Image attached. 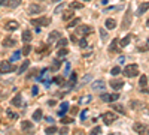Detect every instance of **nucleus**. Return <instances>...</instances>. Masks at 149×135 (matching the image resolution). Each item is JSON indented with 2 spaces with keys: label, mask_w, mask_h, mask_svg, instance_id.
I'll return each mask as SVG.
<instances>
[{
  "label": "nucleus",
  "mask_w": 149,
  "mask_h": 135,
  "mask_svg": "<svg viewBox=\"0 0 149 135\" xmlns=\"http://www.w3.org/2000/svg\"><path fill=\"white\" fill-rule=\"evenodd\" d=\"M21 2H22V0H9L8 6H10V8H18V6L21 5Z\"/></svg>",
  "instance_id": "nucleus-27"
},
{
  "label": "nucleus",
  "mask_w": 149,
  "mask_h": 135,
  "mask_svg": "<svg viewBox=\"0 0 149 135\" xmlns=\"http://www.w3.org/2000/svg\"><path fill=\"white\" fill-rule=\"evenodd\" d=\"M52 65H54V66H51V71H57V69L61 66V60H60V62H58V60H55Z\"/></svg>",
  "instance_id": "nucleus-42"
},
{
  "label": "nucleus",
  "mask_w": 149,
  "mask_h": 135,
  "mask_svg": "<svg viewBox=\"0 0 149 135\" xmlns=\"http://www.w3.org/2000/svg\"><path fill=\"white\" fill-rule=\"evenodd\" d=\"M29 65H30V62H29V60H26V62H24V63H22V66H21V68L18 69V74H22L24 71H26V69L29 68Z\"/></svg>",
  "instance_id": "nucleus-36"
},
{
  "label": "nucleus",
  "mask_w": 149,
  "mask_h": 135,
  "mask_svg": "<svg viewBox=\"0 0 149 135\" xmlns=\"http://www.w3.org/2000/svg\"><path fill=\"white\" fill-rule=\"evenodd\" d=\"M133 129L139 135H148V125H145V123H134Z\"/></svg>",
  "instance_id": "nucleus-5"
},
{
  "label": "nucleus",
  "mask_w": 149,
  "mask_h": 135,
  "mask_svg": "<svg viewBox=\"0 0 149 135\" xmlns=\"http://www.w3.org/2000/svg\"><path fill=\"white\" fill-rule=\"evenodd\" d=\"M131 108H134V110H139V108H143V104H139L137 101H133V102H131Z\"/></svg>",
  "instance_id": "nucleus-38"
},
{
  "label": "nucleus",
  "mask_w": 149,
  "mask_h": 135,
  "mask_svg": "<svg viewBox=\"0 0 149 135\" xmlns=\"http://www.w3.org/2000/svg\"><path fill=\"white\" fill-rule=\"evenodd\" d=\"M31 24L36 27H40V26H48L51 24V18H46V17H42V18H36V20H31Z\"/></svg>",
  "instance_id": "nucleus-4"
},
{
  "label": "nucleus",
  "mask_w": 149,
  "mask_h": 135,
  "mask_svg": "<svg viewBox=\"0 0 149 135\" xmlns=\"http://www.w3.org/2000/svg\"><path fill=\"white\" fill-rule=\"evenodd\" d=\"M57 54H58V57L61 59V57L67 56V54H69V51H67V48H66V47H64V48H58V53H57Z\"/></svg>",
  "instance_id": "nucleus-30"
},
{
  "label": "nucleus",
  "mask_w": 149,
  "mask_h": 135,
  "mask_svg": "<svg viewBox=\"0 0 149 135\" xmlns=\"http://www.w3.org/2000/svg\"><path fill=\"white\" fill-rule=\"evenodd\" d=\"M19 27V24H18V21H8L6 24H5V30H8V32H15L17 29Z\"/></svg>",
  "instance_id": "nucleus-9"
},
{
  "label": "nucleus",
  "mask_w": 149,
  "mask_h": 135,
  "mask_svg": "<svg viewBox=\"0 0 149 135\" xmlns=\"http://www.w3.org/2000/svg\"><path fill=\"white\" fill-rule=\"evenodd\" d=\"M10 102H12V105H15V107H21V95L18 93Z\"/></svg>",
  "instance_id": "nucleus-23"
},
{
  "label": "nucleus",
  "mask_w": 149,
  "mask_h": 135,
  "mask_svg": "<svg viewBox=\"0 0 149 135\" xmlns=\"http://www.w3.org/2000/svg\"><path fill=\"white\" fill-rule=\"evenodd\" d=\"M102 119H103V122H104V125H112V123H113V122L118 119V116L113 114V113H103V114H102Z\"/></svg>",
  "instance_id": "nucleus-3"
},
{
  "label": "nucleus",
  "mask_w": 149,
  "mask_h": 135,
  "mask_svg": "<svg viewBox=\"0 0 149 135\" xmlns=\"http://www.w3.org/2000/svg\"><path fill=\"white\" fill-rule=\"evenodd\" d=\"M31 93L36 96L37 93H39V87H37V86H34V87H33V90H31Z\"/></svg>",
  "instance_id": "nucleus-49"
},
{
  "label": "nucleus",
  "mask_w": 149,
  "mask_h": 135,
  "mask_svg": "<svg viewBox=\"0 0 149 135\" xmlns=\"http://www.w3.org/2000/svg\"><path fill=\"white\" fill-rule=\"evenodd\" d=\"M86 45H88V42H86V39H85V38H82V39L79 41V47H81V48H84V47H86Z\"/></svg>",
  "instance_id": "nucleus-47"
},
{
  "label": "nucleus",
  "mask_w": 149,
  "mask_h": 135,
  "mask_svg": "<svg viewBox=\"0 0 149 135\" xmlns=\"http://www.w3.org/2000/svg\"><path fill=\"white\" fill-rule=\"evenodd\" d=\"M130 41H131V35H127L125 38H124V39L119 42V45H121V47H127V45L130 44Z\"/></svg>",
  "instance_id": "nucleus-25"
},
{
  "label": "nucleus",
  "mask_w": 149,
  "mask_h": 135,
  "mask_svg": "<svg viewBox=\"0 0 149 135\" xmlns=\"http://www.w3.org/2000/svg\"><path fill=\"white\" fill-rule=\"evenodd\" d=\"M76 33L78 35H90V33H93V29L90 26H79L76 29Z\"/></svg>",
  "instance_id": "nucleus-12"
},
{
  "label": "nucleus",
  "mask_w": 149,
  "mask_h": 135,
  "mask_svg": "<svg viewBox=\"0 0 149 135\" xmlns=\"http://www.w3.org/2000/svg\"><path fill=\"white\" fill-rule=\"evenodd\" d=\"M22 54H21V51H15L14 53V56H12L10 57V60H9V62H12V63H14V62H17V60H19V57H21Z\"/></svg>",
  "instance_id": "nucleus-31"
},
{
  "label": "nucleus",
  "mask_w": 149,
  "mask_h": 135,
  "mask_svg": "<svg viewBox=\"0 0 149 135\" xmlns=\"http://www.w3.org/2000/svg\"><path fill=\"white\" fill-rule=\"evenodd\" d=\"M57 131H58V128H57L55 125H51V126H49V128H46V129H45L46 135H52V134H55Z\"/></svg>",
  "instance_id": "nucleus-22"
},
{
  "label": "nucleus",
  "mask_w": 149,
  "mask_h": 135,
  "mask_svg": "<svg viewBox=\"0 0 149 135\" xmlns=\"http://www.w3.org/2000/svg\"><path fill=\"white\" fill-rule=\"evenodd\" d=\"M93 89L94 90H104L106 89V84H104V81H102V80H97V81H94L93 83Z\"/></svg>",
  "instance_id": "nucleus-13"
},
{
  "label": "nucleus",
  "mask_w": 149,
  "mask_h": 135,
  "mask_svg": "<svg viewBox=\"0 0 149 135\" xmlns=\"http://www.w3.org/2000/svg\"><path fill=\"white\" fill-rule=\"evenodd\" d=\"M61 9H63V5H60V6H58V8H57V9H55V12H60V11H61Z\"/></svg>",
  "instance_id": "nucleus-54"
},
{
  "label": "nucleus",
  "mask_w": 149,
  "mask_h": 135,
  "mask_svg": "<svg viewBox=\"0 0 149 135\" xmlns=\"http://www.w3.org/2000/svg\"><path fill=\"white\" fill-rule=\"evenodd\" d=\"M67 108H69V104H67V102H63V104H61L60 111L57 113V114H58V117H63V116L67 113Z\"/></svg>",
  "instance_id": "nucleus-16"
},
{
  "label": "nucleus",
  "mask_w": 149,
  "mask_h": 135,
  "mask_svg": "<svg viewBox=\"0 0 149 135\" xmlns=\"http://www.w3.org/2000/svg\"><path fill=\"white\" fill-rule=\"evenodd\" d=\"M139 84H140V87H146V86H148V77H146V75L140 77V81H139Z\"/></svg>",
  "instance_id": "nucleus-35"
},
{
  "label": "nucleus",
  "mask_w": 149,
  "mask_h": 135,
  "mask_svg": "<svg viewBox=\"0 0 149 135\" xmlns=\"http://www.w3.org/2000/svg\"><path fill=\"white\" fill-rule=\"evenodd\" d=\"M14 69H15V66L12 65V62H8V60L0 62V75H3V74H9Z\"/></svg>",
  "instance_id": "nucleus-2"
},
{
  "label": "nucleus",
  "mask_w": 149,
  "mask_h": 135,
  "mask_svg": "<svg viewBox=\"0 0 149 135\" xmlns=\"http://www.w3.org/2000/svg\"><path fill=\"white\" fill-rule=\"evenodd\" d=\"M43 11H45V8L42 5H34L33 3V5L29 6V14H31V15L33 14H40V12H43Z\"/></svg>",
  "instance_id": "nucleus-7"
},
{
  "label": "nucleus",
  "mask_w": 149,
  "mask_h": 135,
  "mask_svg": "<svg viewBox=\"0 0 149 135\" xmlns=\"http://www.w3.org/2000/svg\"><path fill=\"white\" fill-rule=\"evenodd\" d=\"M118 99H119V95H118V93L109 95V102H113V101H118Z\"/></svg>",
  "instance_id": "nucleus-39"
},
{
  "label": "nucleus",
  "mask_w": 149,
  "mask_h": 135,
  "mask_svg": "<svg viewBox=\"0 0 149 135\" xmlns=\"http://www.w3.org/2000/svg\"><path fill=\"white\" fill-rule=\"evenodd\" d=\"M74 135H84V132L82 131H76V132H74Z\"/></svg>",
  "instance_id": "nucleus-55"
},
{
  "label": "nucleus",
  "mask_w": 149,
  "mask_h": 135,
  "mask_svg": "<svg viewBox=\"0 0 149 135\" xmlns=\"http://www.w3.org/2000/svg\"><path fill=\"white\" fill-rule=\"evenodd\" d=\"M54 83L55 84H64V78L63 77H54Z\"/></svg>",
  "instance_id": "nucleus-43"
},
{
  "label": "nucleus",
  "mask_w": 149,
  "mask_h": 135,
  "mask_svg": "<svg viewBox=\"0 0 149 135\" xmlns=\"http://www.w3.org/2000/svg\"><path fill=\"white\" fill-rule=\"evenodd\" d=\"M76 80H78V75H76V72H72V77H70V83H69V86H73L76 84Z\"/></svg>",
  "instance_id": "nucleus-33"
},
{
  "label": "nucleus",
  "mask_w": 149,
  "mask_h": 135,
  "mask_svg": "<svg viewBox=\"0 0 149 135\" xmlns=\"http://www.w3.org/2000/svg\"><path fill=\"white\" fill-rule=\"evenodd\" d=\"M90 80H91V75L88 74V75H85V78H84V84H85V83H88Z\"/></svg>",
  "instance_id": "nucleus-50"
},
{
  "label": "nucleus",
  "mask_w": 149,
  "mask_h": 135,
  "mask_svg": "<svg viewBox=\"0 0 149 135\" xmlns=\"http://www.w3.org/2000/svg\"><path fill=\"white\" fill-rule=\"evenodd\" d=\"M109 135H121V134H115V132H113V134H109Z\"/></svg>",
  "instance_id": "nucleus-56"
},
{
  "label": "nucleus",
  "mask_w": 149,
  "mask_h": 135,
  "mask_svg": "<svg viewBox=\"0 0 149 135\" xmlns=\"http://www.w3.org/2000/svg\"><path fill=\"white\" fill-rule=\"evenodd\" d=\"M91 101H93V96H91V95H86V96L81 98V101H79V104H90Z\"/></svg>",
  "instance_id": "nucleus-26"
},
{
  "label": "nucleus",
  "mask_w": 149,
  "mask_h": 135,
  "mask_svg": "<svg viewBox=\"0 0 149 135\" xmlns=\"http://www.w3.org/2000/svg\"><path fill=\"white\" fill-rule=\"evenodd\" d=\"M84 2H88V0H84Z\"/></svg>",
  "instance_id": "nucleus-57"
},
{
  "label": "nucleus",
  "mask_w": 149,
  "mask_h": 135,
  "mask_svg": "<svg viewBox=\"0 0 149 135\" xmlns=\"http://www.w3.org/2000/svg\"><path fill=\"white\" fill-rule=\"evenodd\" d=\"M102 134V128L100 126H95L93 131H91V135H100Z\"/></svg>",
  "instance_id": "nucleus-40"
},
{
  "label": "nucleus",
  "mask_w": 149,
  "mask_h": 135,
  "mask_svg": "<svg viewBox=\"0 0 149 135\" xmlns=\"http://www.w3.org/2000/svg\"><path fill=\"white\" fill-rule=\"evenodd\" d=\"M109 86L112 89H115V90H119L121 87H124V81L119 80V78H113V80L109 81Z\"/></svg>",
  "instance_id": "nucleus-6"
},
{
  "label": "nucleus",
  "mask_w": 149,
  "mask_h": 135,
  "mask_svg": "<svg viewBox=\"0 0 149 135\" xmlns=\"http://www.w3.org/2000/svg\"><path fill=\"white\" fill-rule=\"evenodd\" d=\"M42 117H43V114H42V110H36V111L33 113V120H34V122H39Z\"/></svg>",
  "instance_id": "nucleus-20"
},
{
  "label": "nucleus",
  "mask_w": 149,
  "mask_h": 135,
  "mask_svg": "<svg viewBox=\"0 0 149 135\" xmlns=\"http://www.w3.org/2000/svg\"><path fill=\"white\" fill-rule=\"evenodd\" d=\"M30 51H31V47H30V44H26V45H24V48H22V51H21V54H24V56H29V54H30Z\"/></svg>",
  "instance_id": "nucleus-29"
},
{
  "label": "nucleus",
  "mask_w": 149,
  "mask_h": 135,
  "mask_svg": "<svg viewBox=\"0 0 149 135\" xmlns=\"http://www.w3.org/2000/svg\"><path fill=\"white\" fill-rule=\"evenodd\" d=\"M109 51H110V53H116V51H118V39H113V41L110 42Z\"/></svg>",
  "instance_id": "nucleus-18"
},
{
  "label": "nucleus",
  "mask_w": 149,
  "mask_h": 135,
  "mask_svg": "<svg viewBox=\"0 0 149 135\" xmlns=\"http://www.w3.org/2000/svg\"><path fill=\"white\" fill-rule=\"evenodd\" d=\"M110 74H112V75H118V74H121V68H119V66H115V68H112Z\"/></svg>",
  "instance_id": "nucleus-41"
},
{
  "label": "nucleus",
  "mask_w": 149,
  "mask_h": 135,
  "mask_svg": "<svg viewBox=\"0 0 149 135\" xmlns=\"http://www.w3.org/2000/svg\"><path fill=\"white\" fill-rule=\"evenodd\" d=\"M55 2H58V0H55Z\"/></svg>",
  "instance_id": "nucleus-58"
},
{
  "label": "nucleus",
  "mask_w": 149,
  "mask_h": 135,
  "mask_svg": "<svg viewBox=\"0 0 149 135\" xmlns=\"http://www.w3.org/2000/svg\"><path fill=\"white\" fill-rule=\"evenodd\" d=\"M73 17H74L73 9H70V8H69L67 11H64V12H63V20H64V21H69V20H72Z\"/></svg>",
  "instance_id": "nucleus-14"
},
{
  "label": "nucleus",
  "mask_w": 149,
  "mask_h": 135,
  "mask_svg": "<svg viewBox=\"0 0 149 135\" xmlns=\"http://www.w3.org/2000/svg\"><path fill=\"white\" fill-rule=\"evenodd\" d=\"M21 38H22V42H24V44H30V42H31V39H33V33H31V30L26 29V30L22 32Z\"/></svg>",
  "instance_id": "nucleus-8"
},
{
  "label": "nucleus",
  "mask_w": 149,
  "mask_h": 135,
  "mask_svg": "<svg viewBox=\"0 0 149 135\" xmlns=\"http://www.w3.org/2000/svg\"><path fill=\"white\" fill-rule=\"evenodd\" d=\"M67 132H69V131H67V128H63V129L60 131V134H61V135H66Z\"/></svg>",
  "instance_id": "nucleus-51"
},
{
  "label": "nucleus",
  "mask_w": 149,
  "mask_h": 135,
  "mask_svg": "<svg viewBox=\"0 0 149 135\" xmlns=\"http://www.w3.org/2000/svg\"><path fill=\"white\" fill-rule=\"evenodd\" d=\"M104 26H106L109 30H112V29H115V27H116V21H115L113 18H109V20H106Z\"/></svg>",
  "instance_id": "nucleus-17"
},
{
  "label": "nucleus",
  "mask_w": 149,
  "mask_h": 135,
  "mask_svg": "<svg viewBox=\"0 0 149 135\" xmlns=\"http://www.w3.org/2000/svg\"><path fill=\"white\" fill-rule=\"evenodd\" d=\"M79 23H81V20H79V18H73V20L67 24V29H73V27H76Z\"/></svg>",
  "instance_id": "nucleus-24"
},
{
  "label": "nucleus",
  "mask_w": 149,
  "mask_h": 135,
  "mask_svg": "<svg viewBox=\"0 0 149 135\" xmlns=\"http://www.w3.org/2000/svg\"><path fill=\"white\" fill-rule=\"evenodd\" d=\"M112 108H113L115 110V111H118V113H121V114H125V108H124L122 105H113V107H112Z\"/></svg>",
  "instance_id": "nucleus-34"
},
{
  "label": "nucleus",
  "mask_w": 149,
  "mask_h": 135,
  "mask_svg": "<svg viewBox=\"0 0 149 135\" xmlns=\"http://www.w3.org/2000/svg\"><path fill=\"white\" fill-rule=\"evenodd\" d=\"M3 47H14L15 44H17V41L14 39V38H9V36H8V38H5L3 39Z\"/></svg>",
  "instance_id": "nucleus-15"
},
{
  "label": "nucleus",
  "mask_w": 149,
  "mask_h": 135,
  "mask_svg": "<svg viewBox=\"0 0 149 135\" xmlns=\"http://www.w3.org/2000/svg\"><path fill=\"white\" fill-rule=\"evenodd\" d=\"M100 98H102V101H103V102H109V93H103Z\"/></svg>",
  "instance_id": "nucleus-48"
},
{
  "label": "nucleus",
  "mask_w": 149,
  "mask_h": 135,
  "mask_svg": "<svg viewBox=\"0 0 149 135\" xmlns=\"http://www.w3.org/2000/svg\"><path fill=\"white\" fill-rule=\"evenodd\" d=\"M124 75H125V77H130V78L137 77V75H139V66H137V65H134V63L127 65L125 69H124Z\"/></svg>",
  "instance_id": "nucleus-1"
},
{
  "label": "nucleus",
  "mask_w": 149,
  "mask_h": 135,
  "mask_svg": "<svg viewBox=\"0 0 149 135\" xmlns=\"http://www.w3.org/2000/svg\"><path fill=\"white\" fill-rule=\"evenodd\" d=\"M6 113H8V117H9V119H12V120H15V119L18 117V116H17V113H12L10 110H8Z\"/></svg>",
  "instance_id": "nucleus-44"
},
{
  "label": "nucleus",
  "mask_w": 149,
  "mask_h": 135,
  "mask_svg": "<svg viewBox=\"0 0 149 135\" xmlns=\"http://www.w3.org/2000/svg\"><path fill=\"white\" fill-rule=\"evenodd\" d=\"M33 129V125H31V122H22V131H31Z\"/></svg>",
  "instance_id": "nucleus-28"
},
{
  "label": "nucleus",
  "mask_w": 149,
  "mask_h": 135,
  "mask_svg": "<svg viewBox=\"0 0 149 135\" xmlns=\"http://www.w3.org/2000/svg\"><path fill=\"white\" fill-rule=\"evenodd\" d=\"M70 41H72V42H76V38H74V35L70 36Z\"/></svg>",
  "instance_id": "nucleus-53"
},
{
  "label": "nucleus",
  "mask_w": 149,
  "mask_h": 135,
  "mask_svg": "<svg viewBox=\"0 0 149 135\" xmlns=\"http://www.w3.org/2000/svg\"><path fill=\"white\" fill-rule=\"evenodd\" d=\"M61 123H64V125L66 123H73V117H64L63 116L61 117Z\"/></svg>",
  "instance_id": "nucleus-37"
},
{
  "label": "nucleus",
  "mask_w": 149,
  "mask_h": 135,
  "mask_svg": "<svg viewBox=\"0 0 149 135\" xmlns=\"http://www.w3.org/2000/svg\"><path fill=\"white\" fill-rule=\"evenodd\" d=\"M86 117H88V110H84V111L81 113V120H85Z\"/></svg>",
  "instance_id": "nucleus-46"
},
{
  "label": "nucleus",
  "mask_w": 149,
  "mask_h": 135,
  "mask_svg": "<svg viewBox=\"0 0 149 135\" xmlns=\"http://www.w3.org/2000/svg\"><path fill=\"white\" fill-rule=\"evenodd\" d=\"M60 38H61L60 32H58V30H54V32H51V33H49V36H48V44L55 42V41H58Z\"/></svg>",
  "instance_id": "nucleus-11"
},
{
  "label": "nucleus",
  "mask_w": 149,
  "mask_h": 135,
  "mask_svg": "<svg viewBox=\"0 0 149 135\" xmlns=\"http://www.w3.org/2000/svg\"><path fill=\"white\" fill-rule=\"evenodd\" d=\"M100 36H102V39H103V41H106V39H107V33H106V30H104V29H100Z\"/></svg>",
  "instance_id": "nucleus-45"
},
{
  "label": "nucleus",
  "mask_w": 149,
  "mask_h": 135,
  "mask_svg": "<svg viewBox=\"0 0 149 135\" xmlns=\"http://www.w3.org/2000/svg\"><path fill=\"white\" fill-rule=\"evenodd\" d=\"M148 8H149V3H148V2H145L143 5H140V6H139V9H137V15L145 14V12L148 11Z\"/></svg>",
  "instance_id": "nucleus-19"
},
{
  "label": "nucleus",
  "mask_w": 149,
  "mask_h": 135,
  "mask_svg": "<svg viewBox=\"0 0 149 135\" xmlns=\"http://www.w3.org/2000/svg\"><path fill=\"white\" fill-rule=\"evenodd\" d=\"M67 44H69V41H67L66 38H60L58 42H57V48H64Z\"/></svg>",
  "instance_id": "nucleus-21"
},
{
  "label": "nucleus",
  "mask_w": 149,
  "mask_h": 135,
  "mask_svg": "<svg viewBox=\"0 0 149 135\" xmlns=\"http://www.w3.org/2000/svg\"><path fill=\"white\" fill-rule=\"evenodd\" d=\"M0 5H6L8 6V0H0Z\"/></svg>",
  "instance_id": "nucleus-52"
},
{
  "label": "nucleus",
  "mask_w": 149,
  "mask_h": 135,
  "mask_svg": "<svg viewBox=\"0 0 149 135\" xmlns=\"http://www.w3.org/2000/svg\"><path fill=\"white\" fill-rule=\"evenodd\" d=\"M69 8H70V9H82L84 5H81L79 2H72V3L69 5Z\"/></svg>",
  "instance_id": "nucleus-32"
},
{
  "label": "nucleus",
  "mask_w": 149,
  "mask_h": 135,
  "mask_svg": "<svg viewBox=\"0 0 149 135\" xmlns=\"http://www.w3.org/2000/svg\"><path fill=\"white\" fill-rule=\"evenodd\" d=\"M131 24V11L128 9L125 12V17H124V23H122V29H128V26Z\"/></svg>",
  "instance_id": "nucleus-10"
}]
</instances>
